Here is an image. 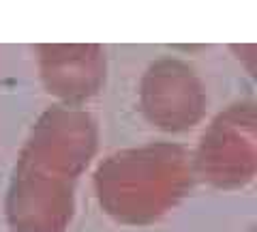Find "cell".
I'll return each instance as SVG.
<instances>
[{
  "label": "cell",
  "instance_id": "6da1fadb",
  "mask_svg": "<svg viewBox=\"0 0 257 232\" xmlns=\"http://www.w3.org/2000/svg\"><path fill=\"white\" fill-rule=\"evenodd\" d=\"M92 185L107 217L122 226H150L195 185L191 150L176 142L116 150L96 166Z\"/></svg>",
  "mask_w": 257,
  "mask_h": 232
},
{
  "label": "cell",
  "instance_id": "7a4b0ae2",
  "mask_svg": "<svg viewBox=\"0 0 257 232\" xmlns=\"http://www.w3.org/2000/svg\"><path fill=\"white\" fill-rule=\"evenodd\" d=\"M193 159L195 181L214 189L234 191L253 183L257 174V106L242 99L227 106L206 127Z\"/></svg>",
  "mask_w": 257,
  "mask_h": 232
},
{
  "label": "cell",
  "instance_id": "3957f363",
  "mask_svg": "<svg viewBox=\"0 0 257 232\" xmlns=\"http://www.w3.org/2000/svg\"><path fill=\"white\" fill-rule=\"evenodd\" d=\"M99 150V125L79 106L47 108L30 127L18 164L39 172L75 181L86 172Z\"/></svg>",
  "mask_w": 257,
  "mask_h": 232
},
{
  "label": "cell",
  "instance_id": "277c9868",
  "mask_svg": "<svg viewBox=\"0 0 257 232\" xmlns=\"http://www.w3.org/2000/svg\"><path fill=\"white\" fill-rule=\"evenodd\" d=\"M208 95L202 78L189 62L161 56L140 80V110L144 118L167 133H182L202 123Z\"/></svg>",
  "mask_w": 257,
  "mask_h": 232
},
{
  "label": "cell",
  "instance_id": "5b68a950",
  "mask_svg": "<svg viewBox=\"0 0 257 232\" xmlns=\"http://www.w3.org/2000/svg\"><path fill=\"white\" fill-rule=\"evenodd\" d=\"M5 215L13 232H67L75 217V181L15 164Z\"/></svg>",
  "mask_w": 257,
  "mask_h": 232
},
{
  "label": "cell",
  "instance_id": "8992f818",
  "mask_svg": "<svg viewBox=\"0 0 257 232\" xmlns=\"http://www.w3.org/2000/svg\"><path fill=\"white\" fill-rule=\"evenodd\" d=\"M37 67L43 89L64 106L96 97L107 80V56L96 43H41Z\"/></svg>",
  "mask_w": 257,
  "mask_h": 232
}]
</instances>
